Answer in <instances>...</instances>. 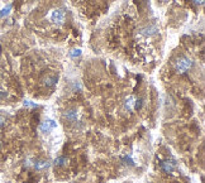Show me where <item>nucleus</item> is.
Wrapping results in <instances>:
<instances>
[{
    "mask_svg": "<svg viewBox=\"0 0 205 183\" xmlns=\"http://www.w3.org/2000/svg\"><path fill=\"white\" fill-rule=\"evenodd\" d=\"M191 67H193V61L188 57H180L175 62V68L179 73H184L186 71H189Z\"/></svg>",
    "mask_w": 205,
    "mask_h": 183,
    "instance_id": "1",
    "label": "nucleus"
},
{
    "mask_svg": "<svg viewBox=\"0 0 205 183\" xmlns=\"http://www.w3.org/2000/svg\"><path fill=\"white\" fill-rule=\"evenodd\" d=\"M51 19L56 24H62L65 20V11L62 9H54L51 13Z\"/></svg>",
    "mask_w": 205,
    "mask_h": 183,
    "instance_id": "2",
    "label": "nucleus"
},
{
    "mask_svg": "<svg viewBox=\"0 0 205 183\" xmlns=\"http://www.w3.org/2000/svg\"><path fill=\"white\" fill-rule=\"evenodd\" d=\"M56 127H57V123H56V121H53V120H46L40 126V130L42 133H49L51 130L56 129Z\"/></svg>",
    "mask_w": 205,
    "mask_h": 183,
    "instance_id": "3",
    "label": "nucleus"
},
{
    "mask_svg": "<svg viewBox=\"0 0 205 183\" xmlns=\"http://www.w3.org/2000/svg\"><path fill=\"white\" fill-rule=\"evenodd\" d=\"M157 32H158L157 25H147V27H143V28L139 29V33H141L142 35H144V37H152V35H155Z\"/></svg>",
    "mask_w": 205,
    "mask_h": 183,
    "instance_id": "4",
    "label": "nucleus"
},
{
    "mask_svg": "<svg viewBox=\"0 0 205 183\" xmlns=\"http://www.w3.org/2000/svg\"><path fill=\"white\" fill-rule=\"evenodd\" d=\"M175 166H176V162L175 160H165V162L161 163L162 171H165L167 173H171L175 169Z\"/></svg>",
    "mask_w": 205,
    "mask_h": 183,
    "instance_id": "5",
    "label": "nucleus"
},
{
    "mask_svg": "<svg viewBox=\"0 0 205 183\" xmlns=\"http://www.w3.org/2000/svg\"><path fill=\"white\" fill-rule=\"evenodd\" d=\"M65 118L70 121H76L77 118H79V113H77V110L75 109H71V110H67V111L65 113Z\"/></svg>",
    "mask_w": 205,
    "mask_h": 183,
    "instance_id": "6",
    "label": "nucleus"
},
{
    "mask_svg": "<svg viewBox=\"0 0 205 183\" xmlns=\"http://www.w3.org/2000/svg\"><path fill=\"white\" fill-rule=\"evenodd\" d=\"M134 102H136V99L133 96H128L125 100H124V107L128 110V111H130L133 107H134Z\"/></svg>",
    "mask_w": 205,
    "mask_h": 183,
    "instance_id": "7",
    "label": "nucleus"
},
{
    "mask_svg": "<svg viewBox=\"0 0 205 183\" xmlns=\"http://www.w3.org/2000/svg\"><path fill=\"white\" fill-rule=\"evenodd\" d=\"M57 81H58V77L57 76H47L44 78V85L47 87H53L56 83H57Z\"/></svg>",
    "mask_w": 205,
    "mask_h": 183,
    "instance_id": "8",
    "label": "nucleus"
},
{
    "mask_svg": "<svg viewBox=\"0 0 205 183\" xmlns=\"http://www.w3.org/2000/svg\"><path fill=\"white\" fill-rule=\"evenodd\" d=\"M33 166H34L35 169L42 171V169H46V168L49 167V163H48L47 160H37V162L33 164Z\"/></svg>",
    "mask_w": 205,
    "mask_h": 183,
    "instance_id": "9",
    "label": "nucleus"
},
{
    "mask_svg": "<svg viewBox=\"0 0 205 183\" xmlns=\"http://www.w3.org/2000/svg\"><path fill=\"white\" fill-rule=\"evenodd\" d=\"M68 163V159L65 158V157H57L54 159V164L57 167H62V166H66V164Z\"/></svg>",
    "mask_w": 205,
    "mask_h": 183,
    "instance_id": "10",
    "label": "nucleus"
},
{
    "mask_svg": "<svg viewBox=\"0 0 205 183\" xmlns=\"http://www.w3.org/2000/svg\"><path fill=\"white\" fill-rule=\"evenodd\" d=\"M10 10H12V5L9 4V5H7L4 9H2V11H0V18H4V16H7V15L10 13Z\"/></svg>",
    "mask_w": 205,
    "mask_h": 183,
    "instance_id": "11",
    "label": "nucleus"
},
{
    "mask_svg": "<svg viewBox=\"0 0 205 183\" xmlns=\"http://www.w3.org/2000/svg\"><path fill=\"white\" fill-rule=\"evenodd\" d=\"M68 56L71 57V58H76V57H79V56H81V49H72L70 53H68Z\"/></svg>",
    "mask_w": 205,
    "mask_h": 183,
    "instance_id": "12",
    "label": "nucleus"
},
{
    "mask_svg": "<svg viewBox=\"0 0 205 183\" xmlns=\"http://www.w3.org/2000/svg\"><path fill=\"white\" fill-rule=\"evenodd\" d=\"M122 162H124V164H129V166H134V162L130 157H123Z\"/></svg>",
    "mask_w": 205,
    "mask_h": 183,
    "instance_id": "13",
    "label": "nucleus"
},
{
    "mask_svg": "<svg viewBox=\"0 0 205 183\" xmlns=\"http://www.w3.org/2000/svg\"><path fill=\"white\" fill-rule=\"evenodd\" d=\"M24 106L26 107H37L38 106V104H35V102H32V101H24Z\"/></svg>",
    "mask_w": 205,
    "mask_h": 183,
    "instance_id": "14",
    "label": "nucleus"
},
{
    "mask_svg": "<svg viewBox=\"0 0 205 183\" xmlns=\"http://www.w3.org/2000/svg\"><path fill=\"white\" fill-rule=\"evenodd\" d=\"M142 105H143V100H142V99H139V100H136V102H134V109L139 110V109L142 107Z\"/></svg>",
    "mask_w": 205,
    "mask_h": 183,
    "instance_id": "15",
    "label": "nucleus"
},
{
    "mask_svg": "<svg viewBox=\"0 0 205 183\" xmlns=\"http://www.w3.org/2000/svg\"><path fill=\"white\" fill-rule=\"evenodd\" d=\"M194 2V4H196V5H201L203 3H204V0H193Z\"/></svg>",
    "mask_w": 205,
    "mask_h": 183,
    "instance_id": "16",
    "label": "nucleus"
},
{
    "mask_svg": "<svg viewBox=\"0 0 205 183\" xmlns=\"http://www.w3.org/2000/svg\"><path fill=\"white\" fill-rule=\"evenodd\" d=\"M24 166H27V167H30L32 166V160H26V163H24Z\"/></svg>",
    "mask_w": 205,
    "mask_h": 183,
    "instance_id": "17",
    "label": "nucleus"
}]
</instances>
